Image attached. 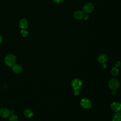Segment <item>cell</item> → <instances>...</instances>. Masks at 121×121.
Listing matches in <instances>:
<instances>
[{"label":"cell","instance_id":"6","mask_svg":"<svg viewBox=\"0 0 121 121\" xmlns=\"http://www.w3.org/2000/svg\"><path fill=\"white\" fill-rule=\"evenodd\" d=\"M10 111L6 108H1L0 109V115L4 118H7L10 115Z\"/></svg>","mask_w":121,"mask_h":121},{"label":"cell","instance_id":"20","mask_svg":"<svg viewBox=\"0 0 121 121\" xmlns=\"http://www.w3.org/2000/svg\"><path fill=\"white\" fill-rule=\"evenodd\" d=\"M121 64V62H120V61H117V62L115 63V67H118L120 66Z\"/></svg>","mask_w":121,"mask_h":121},{"label":"cell","instance_id":"5","mask_svg":"<svg viewBox=\"0 0 121 121\" xmlns=\"http://www.w3.org/2000/svg\"><path fill=\"white\" fill-rule=\"evenodd\" d=\"M80 105L84 109H89L92 107V103L90 99L85 98L81 99Z\"/></svg>","mask_w":121,"mask_h":121},{"label":"cell","instance_id":"19","mask_svg":"<svg viewBox=\"0 0 121 121\" xmlns=\"http://www.w3.org/2000/svg\"><path fill=\"white\" fill-rule=\"evenodd\" d=\"M74 94L75 95H79V90H74Z\"/></svg>","mask_w":121,"mask_h":121},{"label":"cell","instance_id":"8","mask_svg":"<svg viewBox=\"0 0 121 121\" xmlns=\"http://www.w3.org/2000/svg\"><path fill=\"white\" fill-rule=\"evenodd\" d=\"M84 15V13L83 11L78 10L76 11L74 13V17L78 20L81 19L83 18Z\"/></svg>","mask_w":121,"mask_h":121},{"label":"cell","instance_id":"22","mask_svg":"<svg viewBox=\"0 0 121 121\" xmlns=\"http://www.w3.org/2000/svg\"><path fill=\"white\" fill-rule=\"evenodd\" d=\"M103 67L104 68H106V65L105 63H103Z\"/></svg>","mask_w":121,"mask_h":121},{"label":"cell","instance_id":"12","mask_svg":"<svg viewBox=\"0 0 121 121\" xmlns=\"http://www.w3.org/2000/svg\"><path fill=\"white\" fill-rule=\"evenodd\" d=\"M112 121H121V112H116L112 117Z\"/></svg>","mask_w":121,"mask_h":121},{"label":"cell","instance_id":"1","mask_svg":"<svg viewBox=\"0 0 121 121\" xmlns=\"http://www.w3.org/2000/svg\"><path fill=\"white\" fill-rule=\"evenodd\" d=\"M16 56L12 54H9L7 55L4 59L5 64L9 67H12L15 64L16 62Z\"/></svg>","mask_w":121,"mask_h":121},{"label":"cell","instance_id":"13","mask_svg":"<svg viewBox=\"0 0 121 121\" xmlns=\"http://www.w3.org/2000/svg\"><path fill=\"white\" fill-rule=\"evenodd\" d=\"M24 115H25V116L28 118L32 117L34 115L33 112L32 111V110H31L30 109L25 110V111L24 112Z\"/></svg>","mask_w":121,"mask_h":121},{"label":"cell","instance_id":"18","mask_svg":"<svg viewBox=\"0 0 121 121\" xmlns=\"http://www.w3.org/2000/svg\"><path fill=\"white\" fill-rule=\"evenodd\" d=\"M83 18H84V19H85V20H87L88 19H89V16H88V14H86L85 15L84 14Z\"/></svg>","mask_w":121,"mask_h":121},{"label":"cell","instance_id":"2","mask_svg":"<svg viewBox=\"0 0 121 121\" xmlns=\"http://www.w3.org/2000/svg\"><path fill=\"white\" fill-rule=\"evenodd\" d=\"M83 11L85 14H90L92 13L94 9L93 4L90 2H87L84 4L83 7Z\"/></svg>","mask_w":121,"mask_h":121},{"label":"cell","instance_id":"7","mask_svg":"<svg viewBox=\"0 0 121 121\" xmlns=\"http://www.w3.org/2000/svg\"><path fill=\"white\" fill-rule=\"evenodd\" d=\"M110 106L111 109L115 112H119L121 110V104L117 102L112 103Z\"/></svg>","mask_w":121,"mask_h":121},{"label":"cell","instance_id":"14","mask_svg":"<svg viewBox=\"0 0 121 121\" xmlns=\"http://www.w3.org/2000/svg\"><path fill=\"white\" fill-rule=\"evenodd\" d=\"M119 73V70L117 68V67H113L111 69V73L112 74V75L115 76L116 75H118Z\"/></svg>","mask_w":121,"mask_h":121},{"label":"cell","instance_id":"4","mask_svg":"<svg viewBox=\"0 0 121 121\" xmlns=\"http://www.w3.org/2000/svg\"><path fill=\"white\" fill-rule=\"evenodd\" d=\"M108 85L111 89L117 90L120 86V83L117 79L115 78H112L109 81Z\"/></svg>","mask_w":121,"mask_h":121},{"label":"cell","instance_id":"9","mask_svg":"<svg viewBox=\"0 0 121 121\" xmlns=\"http://www.w3.org/2000/svg\"><path fill=\"white\" fill-rule=\"evenodd\" d=\"M12 69L13 71L17 74L20 73L22 71V67L19 64H15L12 67Z\"/></svg>","mask_w":121,"mask_h":121},{"label":"cell","instance_id":"15","mask_svg":"<svg viewBox=\"0 0 121 121\" xmlns=\"http://www.w3.org/2000/svg\"><path fill=\"white\" fill-rule=\"evenodd\" d=\"M21 33L22 35L24 37H27L29 35L28 32L25 29H22L21 31Z\"/></svg>","mask_w":121,"mask_h":121},{"label":"cell","instance_id":"21","mask_svg":"<svg viewBox=\"0 0 121 121\" xmlns=\"http://www.w3.org/2000/svg\"><path fill=\"white\" fill-rule=\"evenodd\" d=\"M117 94V92H116V90H112V95H115Z\"/></svg>","mask_w":121,"mask_h":121},{"label":"cell","instance_id":"17","mask_svg":"<svg viewBox=\"0 0 121 121\" xmlns=\"http://www.w3.org/2000/svg\"><path fill=\"white\" fill-rule=\"evenodd\" d=\"M54 2L56 3H60L61 2H62L63 1H64V0H52Z\"/></svg>","mask_w":121,"mask_h":121},{"label":"cell","instance_id":"23","mask_svg":"<svg viewBox=\"0 0 121 121\" xmlns=\"http://www.w3.org/2000/svg\"><path fill=\"white\" fill-rule=\"evenodd\" d=\"M2 41V38L1 36L0 35V44L1 43Z\"/></svg>","mask_w":121,"mask_h":121},{"label":"cell","instance_id":"11","mask_svg":"<svg viewBox=\"0 0 121 121\" xmlns=\"http://www.w3.org/2000/svg\"><path fill=\"white\" fill-rule=\"evenodd\" d=\"M98 60L99 61V62H100L101 63H105L107 60V56L106 54L103 53L100 54L98 58Z\"/></svg>","mask_w":121,"mask_h":121},{"label":"cell","instance_id":"10","mask_svg":"<svg viewBox=\"0 0 121 121\" xmlns=\"http://www.w3.org/2000/svg\"><path fill=\"white\" fill-rule=\"evenodd\" d=\"M19 26L22 29H25L27 28L28 24L27 21L26 19H22L19 22Z\"/></svg>","mask_w":121,"mask_h":121},{"label":"cell","instance_id":"16","mask_svg":"<svg viewBox=\"0 0 121 121\" xmlns=\"http://www.w3.org/2000/svg\"><path fill=\"white\" fill-rule=\"evenodd\" d=\"M9 121H18V117L16 115L13 114L10 116Z\"/></svg>","mask_w":121,"mask_h":121},{"label":"cell","instance_id":"3","mask_svg":"<svg viewBox=\"0 0 121 121\" xmlns=\"http://www.w3.org/2000/svg\"><path fill=\"white\" fill-rule=\"evenodd\" d=\"M71 86L74 90H79L82 87V82L81 80L78 78H74L71 82Z\"/></svg>","mask_w":121,"mask_h":121}]
</instances>
